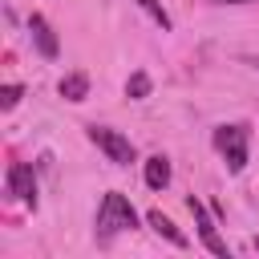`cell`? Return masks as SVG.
Masks as SVG:
<instances>
[{"instance_id":"6da1fadb","label":"cell","mask_w":259,"mask_h":259,"mask_svg":"<svg viewBox=\"0 0 259 259\" xmlns=\"http://www.w3.org/2000/svg\"><path fill=\"white\" fill-rule=\"evenodd\" d=\"M134 227H138V210H134V202H130L121 190H109V194L101 198V206H97V223H93L97 243H109L113 235L134 231Z\"/></svg>"},{"instance_id":"7a4b0ae2","label":"cell","mask_w":259,"mask_h":259,"mask_svg":"<svg viewBox=\"0 0 259 259\" xmlns=\"http://www.w3.org/2000/svg\"><path fill=\"white\" fill-rule=\"evenodd\" d=\"M214 150L223 154L227 170H231V174H239V170L247 166V154H251V130H247V125H239V121L219 125V130H214Z\"/></svg>"},{"instance_id":"3957f363","label":"cell","mask_w":259,"mask_h":259,"mask_svg":"<svg viewBox=\"0 0 259 259\" xmlns=\"http://www.w3.org/2000/svg\"><path fill=\"white\" fill-rule=\"evenodd\" d=\"M89 142H93L109 162H117V166H130V162H134V142H130L125 134L109 130V125H89Z\"/></svg>"},{"instance_id":"277c9868","label":"cell","mask_w":259,"mask_h":259,"mask_svg":"<svg viewBox=\"0 0 259 259\" xmlns=\"http://www.w3.org/2000/svg\"><path fill=\"white\" fill-rule=\"evenodd\" d=\"M186 206H190V214H194V227H198V239H202V247H206L210 255H219V259H231V247L219 239V231H214V223H210L206 206H202L198 198H186Z\"/></svg>"},{"instance_id":"5b68a950","label":"cell","mask_w":259,"mask_h":259,"mask_svg":"<svg viewBox=\"0 0 259 259\" xmlns=\"http://www.w3.org/2000/svg\"><path fill=\"white\" fill-rule=\"evenodd\" d=\"M8 194L20 198L24 206H36V174L28 162H12L8 166Z\"/></svg>"},{"instance_id":"8992f818","label":"cell","mask_w":259,"mask_h":259,"mask_svg":"<svg viewBox=\"0 0 259 259\" xmlns=\"http://www.w3.org/2000/svg\"><path fill=\"white\" fill-rule=\"evenodd\" d=\"M28 32H32V40H36V49H40L45 57H57V36H53V28H49L45 16H32V20H28Z\"/></svg>"},{"instance_id":"52a82bcc","label":"cell","mask_w":259,"mask_h":259,"mask_svg":"<svg viewBox=\"0 0 259 259\" xmlns=\"http://www.w3.org/2000/svg\"><path fill=\"white\" fill-rule=\"evenodd\" d=\"M146 186H150V190L170 186V158H162V154L146 158Z\"/></svg>"},{"instance_id":"ba28073f","label":"cell","mask_w":259,"mask_h":259,"mask_svg":"<svg viewBox=\"0 0 259 259\" xmlns=\"http://www.w3.org/2000/svg\"><path fill=\"white\" fill-rule=\"evenodd\" d=\"M146 223H150V227H154L162 239H170L174 247H186V235H182V231H178V227H174V223H170L162 210H150V214H146Z\"/></svg>"},{"instance_id":"9c48e42d","label":"cell","mask_w":259,"mask_h":259,"mask_svg":"<svg viewBox=\"0 0 259 259\" xmlns=\"http://www.w3.org/2000/svg\"><path fill=\"white\" fill-rule=\"evenodd\" d=\"M85 93H89V77L85 73H69L61 81V97L65 101H85Z\"/></svg>"},{"instance_id":"30bf717a","label":"cell","mask_w":259,"mask_h":259,"mask_svg":"<svg viewBox=\"0 0 259 259\" xmlns=\"http://www.w3.org/2000/svg\"><path fill=\"white\" fill-rule=\"evenodd\" d=\"M146 93H150V77H146V73H134V77L125 81V97H134V101H142Z\"/></svg>"},{"instance_id":"8fae6325","label":"cell","mask_w":259,"mask_h":259,"mask_svg":"<svg viewBox=\"0 0 259 259\" xmlns=\"http://www.w3.org/2000/svg\"><path fill=\"white\" fill-rule=\"evenodd\" d=\"M138 4H142V8H146V12H150V16H154V24H158V28H162V32H166V28H170V12H166V8H162V4H154V0H138Z\"/></svg>"},{"instance_id":"7c38bea8","label":"cell","mask_w":259,"mask_h":259,"mask_svg":"<svg viewBox=\"0 0 259 259\" xmlns=\"http://www.w3.org/2000/svg\"><path fill=\"white\" fill-rule=\"evenodd\" d=\"M20 93H24L20 85H4V89H0V109H16V101H20Z\"/></svg>"},{"instance_id":"4fadbf2b","label":"cell","mask_w":259,"mask_h":259,"mask_svg":"<svg viewBox=\"0 0 259 259\" xmlns=\"http://www.w3.org/2000/svg\"><path fill=\"white\" fill-rule=\"evenodd\" d=\"M210 4H255V0H210Z\"/></svg>"},{"instance_id":"5bb4252c","label":"cell","mask_w":259,"mask_h":259,"mask_svg":"<svg viewBox=\"0 0 259 259\" xmlns=\"http://www.w3.org/2000/svg\"><path fill=\"white\" fill-rule=\"evenodd\" d=\"M255 251H259V239H255Z\"/></svg>"}]
</instances>
